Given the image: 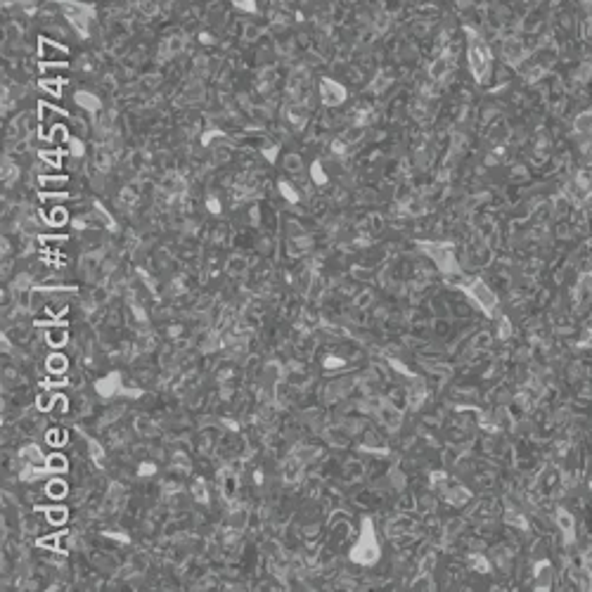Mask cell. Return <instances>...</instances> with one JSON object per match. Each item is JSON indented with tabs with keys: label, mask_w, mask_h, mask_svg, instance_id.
Masks as SVG:
<instances>
[{
	"label": "cell",
	"mask_w": 592,
	"mask_h": 592,
	"mask_svg": "<svg viewBox=\"0 0 592 592\" xmlns=\"http://www.w3.org/2000/svg\"><path fill=\"white\" fill-rule=\"evenodd\" d=\"M322 95H325L327 104H339V102H344L346 90L339 83H334V81L325 78V81H322Z\"/></svg>",
	"instance_id": "cell-1"
},
{
	"label": "cell",
	"mask_w": 592,
	"mask_h": 592,
	"mask_svg": "<svg viewBox=\"0 0 592 592\" xmlns=\"http://www.w3.org/2000/svg\"><path fill=\"white\" fill-rule=\"evenodd\" d=\"M557 524H559V531L564 533V540L566 542H573V538H576V519H573L571 514H569L566 509H559V514H557Z\"/></svg>",
	"instance_id": "cell-2"
},
{
	"label": "cell",
	"mask_w": 592,
	"mask_h": 592,
	"mask_svg": "<svg viewBox=\"0 0 592 592\" xmlns=\"http://www.w3.org/2000/svg\"><path fill=\"white\" fill-rule=\"evenodd\" d=\"M535 580H538V590H550V583H552V564L550 561H540L535 566Z\"/></svg>",
	"instance_id": "cell-3"
},
{
	"label": "cell",
	"mask_w": 592,
	"mask_h": 592,
	"mask_svg": "<svg viewBox=\"0 0 592 592\" xmlns=\"http://www.w3.org/2000/svg\"><path fill=\"white\" fill-rule=\"evenodd\" d=\"M474 296L479 299V303L486 308V313H490L495 308V294L490 292L486 285H476L474 287Z\"/></svg>",
	"instance_id": "cell-4"
},
{
	"label": "cell",
	"mask_w": 592,
	"mask_h": 592,
	"mask_svg": "<svg viewBox=\"0 0 592 592\" xmlns=\"http://www.w3.org/2000/svg\"><path fill=\"white\" fill-rule=\"evenodd\" d=\"M576 580H578L580 590H592V573H590V569H578V571H576Z\"/></svg>",
	"instance_id": "cell-5"
},
{
	"label": "cell",
	"mask_w": 592,
	"mask_h": 592,
	"mask_svg": "<svg viewBox=\"0 0 592 592\" xmlns=\"http://www.w3.org/2000/svg\"><path fill=\"white\" fill-rule=\"evenodd\" d=\"M76 100H78V104H83V107H90V109H95V107H98V100L88 98V92H78Z\"/></svg>",
	"instance_id": "cell-6"
},
{
	"label": "cell",
	"mask_w": 592,
	"mask_h": 592,
	"mask_svg": "<svg viewBox=\"0 0 592 592\" xmlns=\"http://www.w3.org/2000/svg\"><path fill=\"white\" fill-rule=\"evenodd\" d=\"M234 5L242 7V10H247V12H256V3H254V0H234Z\"/></svg>",
	"instance_id": "cell-7"
},
{
	"label": "cell",
	"mask_w": 592,
	"mask_h": 592,
	"mask_svg": "<svg viewBox=\"0 0 592 592\" xmlns=\"http://www.w3.org/2000/svg\"><path fill=\"white\" fill-rule=\"evenodd\" d=\"M580 348H592V329H585V334H583V339L578 341Z\"/></svg>",
	"instance_id": "cell-8"
},
{
	"label": "cell",
	"mask_w": 592,
	"mask_h": 592,
	"mask_svg": "<svg viewBox=\"0 0 592 592\" xmlns=\"http://www.w3.org/2000/svg\"><path fill=\"white\" fill-rule=\"evenodd\" d=\"M64 490H66V486H64V483H59V481H55V483L50 486V495H55V498L64 495Z\"/></svg>",
	"instance_id": "cell-9"
},
{
	"label": "cell",
	"mask_w": 592,
	"mask_h": 592,
	"mask_svg": "<svg viewBox=\"0 0 592 592\" xmlns=\"http://www.w3.org/2000/svg\"><path fill=\"white\" fill-rule=\"evenodd\" d=\"M576 126H578L580 130H587L592 126V116H580L578 121H576Z\"/></svg>",
	"instance_id": "cell-10"
},
{
	"label": "cell",
	"mask_w": 592,
	"mask_h": 592,
	"mask_svg": "<svg viewBox=\"0 0 592 592\" xmlns=\"http://www.w3.org/2000/svg\"><path fill=\"white\" fill-rule=\"evenodd\" d=\"M50 367H52V370H59V367H64V358H62V356H55V358H52V363H50Z\"/></svg>",
	"instance_id": "cell-11"
},
{
	"label": "cell",
	"mask_w": 592,
	"mask_h": 592,
	"mask_svg": "<svg viewBox=\"0 0 592 592\" xmlns=\"http://www.w3.org/2000/svg\"><path fill=\"white\" fill-rule=\"evenodd\" d=\"M64 509H52V514H50V519L52 521H59V519H64Z\"/></svg>",
	"instance_id": "cell-12"
},
{
	"label": "cell",
	"mask_w": 592,
	"mask_h": 592,
	"mask_svg": "<svg viewBox=\"0 0 592 592\" xmlns=\"http://www.w3.org/2000/svg\"><path fill=\"white\" fill-rule=\"evenodd\" d=\"M500 337H509V320H502V325H500Z\"/></svg>",
	"instance_id": "cell-13"
},
{
	"label": "cell",
	"mask_w": 592,
	"mask_h": 592,
	"mask_svg": "<svg viewBox=\"0 0 592 592\" xmlns=\"http://www.w3.org/2000/svg\"><path fill=\"white\" fill-rule=\"evenodd\" d=\"M282 192H285V197H287V199H292V202H296V195H294V192H292V190H289V187H287V185H282Z\"/></svg>",
	"instance_id": "cell-14"
},
{
	"label": "cell",
	"mask_w": 592,
	"mask_h": 592,
	"mask_svg": "<svg viewBox=\"0 0 592 592\" xmlns=\"http://www.w3.org/2000/svg\"><path fill=\"white\" fill-rule=\"evenodd\" d=\"M208 206H211V211H218V204H216L214 199H208Z\"/></svg>",
	"instance_id": "cell-15"
}]
</instances>
